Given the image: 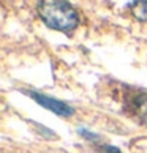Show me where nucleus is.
I'll list each match as a JSON object with an SVG mask.
<instances>
[{"instance_id":"f03ea898","label":"nucleus","mask_w":147,"mask_h":153,"mask_svg":"<svg viewBox=\"0 0 147 153\" xmlns=\"http://www.w3.org/2000/svg\"><path fill=\"white\" fill-rule=\"evenodd\" d=\"M30 96L35 101H38L41 106H44L46 109L49 111H52L55 112V114H59V115H63V117H70L73 114V109L68 106V104H65V103H62V101L59 100H54V98H51V96H46V95H41V93H35V92H32Z\"/></svg>"},{"instance_id":"f257e3e1","label":"nucleus","mask_w":147,"mask_h":153,"mask_svg":"<svg viewBox=\"0 0 147 153\" xmlns=\"http://www.w3.org/2000/svg\"><path fill=\"white\" fill-rule=\"evenodd\" d=\"M38 13L48 27L62 32L73 30L79 21L76 10L68 2H55V0L40 2Z\"/></svg>"},{"instance_id":"7ed1b4c3","label":"nucleus","mask_w":147,"mask_h":153,"mask_svg":"<svg viewBox=\"0 0 147 153\" xmlns=\"http://www.w3.org/2000/svg\"><path fill=\"white\" fill-rule=\"evenodd\" d=\"M131 109L141 123L147 125V93L136 95L131 101Z\"/></svg>"},{"instance_id":"39448f33","label":"nucleus","mask_w":147,"mask_h":153,"mask_svg":"<svg viewBox=\"0 0 147 153\" xmlns=\"http://www.w3.org/2000/svg\"><path fill=\"white\" fill-rule=\"evenodd\" d=\"M104 153H120V150H119V149H116V147H108Z\"/></svg>"},{"instance_id":"20e7f679","label":"nucleus","mask_w":147,"mask_h":153,"mask_svg":"<svg viewBox=\"0 0 147 153\" xmlns=\"http://www.w3.org/2000/svg\"><path fill=\"white\" fill-rule=\"evenodd\" d=\"M130 7L139 21H147V2H133L130 3Z\"/></svg>"}]
</instances>
